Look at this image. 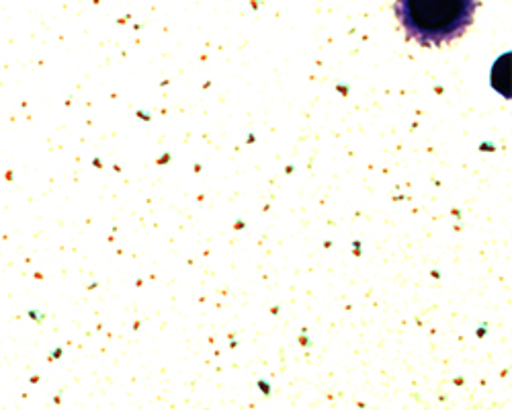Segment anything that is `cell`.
I'll return each mask as SVG.
<instances>
[{"label": "cell", "instance_id": "1", "mask_svg": "<svg viewBox=\"0 0 512 410\" xmlns=\"http://www.w3.org/2000/svg\"><path fill=\"white\" fill-rule=\"evenodd\" d=\"M478 0H396L404 31L422 46H441L472 25Z\"/></svg>", "mask_w": 512, "mask_h": 410}]
</instances>
